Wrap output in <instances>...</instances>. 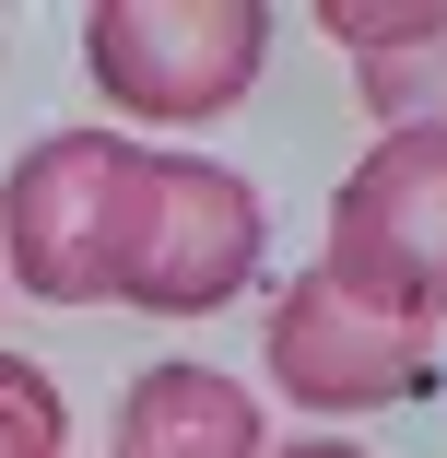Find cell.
I'll return each instance as SVG.
<instances>
[{"instance_id":"1","label":"cell","mask_w":447,"mask_h":458,"mask_svg":"<svg viewBox=\"0 0 447 458\" xmlns=\"http://www.w3.org/2000/svg\"><path fill=\"white\" fill-rule=\"evenodd\" d=\"M259 247H271V212H259V189L236 165L142 141L118 176V224H107V306L212 318L259 283Z\"/></svg>"},{"instance_id":"6","label":"cell","mask_w":447,"mask_h":458,"mask_svg":"<svg viewBox=\"0 0 447 458\" xmlns=\"http://www.w3.org/2000/svg\"><path fill=\"white\" fill-rule=\"evenodd\" d=\"M107 458H259V388L224 364H142L118 388Z\"/></svg>"},{"instance_id":"4","label":"cell","mask_w":447,"mask_h":458,"mask_svg":"<svg viewBox=\"0 0 447 458\" xmlns=\"http://www.w3.org/2000/svg\"><path fill=\"white\" fill-rule=\"evenodd\" d=\"M130 130H47L0 176V283H24L36 306H107V224H118V176Z\"/></svg>"},{"instance_id":"3","label":"cell","mask_w":447,"mask_h":458,"mask_svg":"<svg viewBox=\"0 0 447 458\" xmlns=\"http://www.w3.org/2000/svg\"><path fill=\"white\" fill-rule=\"evenodd\" d=\"M318 270L377 318L447 329V118L435 130H377V153H353V176L330 189Z\"/></svg>"},{"instance_id":"7","label":"cell","mask_w":447,"mask_h":458,"mask_svg":"<svg viewBox=\"0 0 447 458\" xmlns=\"http://www.w3.org/2000/svg\"><path fill=\"white\" fill-rule=\"evenodd\" d=\"M330 47H353V82H365L377 130H435L447 106V13H424V0H330L318 13Z\"/></svg>"},{"instance_id":"2","label":"cell","mask_w":447,"mask_h":458,"mask_svg":"<svg viewBox=\"0 0 447 458\" xmlns=\"http://www.w3.org/2000/svg\"><path fill=\"white\" fill-rule=\"evenodd\" d=\"M271 13L259 0H95L82 13V71L142 130H212L271 71Z\"/></svg>"},{"instance_id":"9","label":"cell","mask_w":447,"mask_h":458,"mask_svg":"<svg viewBox=\"0 0 447 458\" xmlns=\"http://www.w3.org/2000/svg\"><path fill=\"white\" fill-rule=\"evenodd\" d=\"M271 458H377V446H353V435H295V446H271Z\"/></svg>"},{"instance_id":"8","label":"cell","mask_w":447,"mask_h":458,"mask_svg":"<svg viewBox=\"0 0 447 458\" xmlns=\"http://www.w3.org/2000/svg\"><path fill=\"white\" fill-rule=\"evenodd\" d=\"M0 458H71V400L36 352H0Z\"/></svg>"},{"instance_id":"5","label":"cell","mask_w":447,"mask_h":458,"mask_svg":"<svg viewBox=\"0 0 447 458\" xmlns=\"http://www.w3.org/2000/svg\"><path fill=\"white\" fill-rule=\"evenodd\" d=\"M435 364H447V341H435L424 318L353 306L330 270H295V283L271 294V388H283L295 411H330V423L400 411V400L435 388Z\"/></svg>"}]
</instances>
